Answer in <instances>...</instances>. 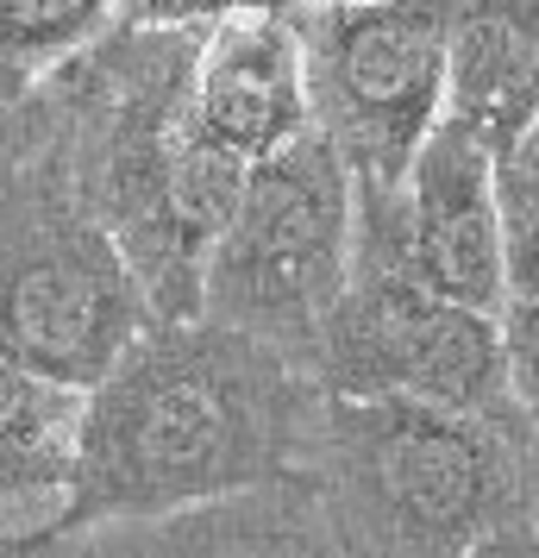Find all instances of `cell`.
<instances>
[{"mask_svg":"<svg viewBox=\"0 0 539 558\" xmlns=\"http://www.w3.org/2000/svg\"><path fill=\"white\" fill-rule=\"evenodd\" d=\"M320 389L295 357L207 320H163L82 396L57 533L163 521L289 483L314 458Z\"/></svg>","mask_w":539,"mask_h":558,"instance_id":"obj_1","label":"cell"},{"mask_svg":"<svg viewBox=\"0 0 539 558\" xmlns=\"http://www.w3.org/2000/svg\"><path fill=\"white\" fill-rule=\"evenodd\" d=\"M213 13L126 7L113 32L45 82L51 145L76 202L120 245L151 327L195 320L201 264L252 170H232L188 126V57Z\"/></svg>","mask_w":539,"mask_h":558,"instance_id":"obj_2","label":"cell"},{"mask_svg":"<svg viewBox=\"0 0 539 558\" xmlns=\"http://www.w3.org/2000/svg\"><path fill=\"white\" fill-rule=\"evenodd\" d=\"M534 433L408 402H320L314 471L345 558H464L483 533L534 521Z\"/></svg>","mask_w":539,"mask_h":558,"instance_id":"obj_3","label":"cell"},{"mask_svg":"<svg viewBox=\"0 0 539 558\" xmlns=\"http://www.w3.org/2000/svg\"><path fill=\"white\" fill-rule=\"evenodd\" d=\"M358 189L320 138L264 157L201 264L195 320L245 332L308 371L314 339L352 282Z\"/></svg>","mask_w":539,"mask_h":558,"instance_id":"obj_4","label":"cell"},{"mask_svg":"<svg viewBox=\"0 0 539 558\" xmlns=\"http://www.w3.org/2000/svg\"><path fill=\"white\" fill-rule=\"evenodd\" d=\"M145 327L138 277L45 145L0 189V352L88 396Z\"/></svg>","mask_w":539,"mask_h":558,"instance_id":"obj_5","label":"cell"},{"mask_svg":"<svg viewBox=\"0 0 539 558\" xmlns=\"http://www.w3.org/2000/svg\"><path fill=\"white\" fill-rule=\"evenodd\" d=\"M308 377L320 402H408L477 421L514 414L502 389L495 320L420 289L364 202L352 239V282L314 339Z\"/></svg>","mask_w":539,"mask_h":558,"instance_id":"obj_6","label":"cell"},{"mask_svg":"<svg viewBox=\"0 0 539 558\" xmlns=\"http://www.w3.org/2000/svg\"><path fill=\"white\" fill-rule=\"evenodd\" d=\"M445 20L452 7L295 13L314 138L345 163L358 195H395L445 120Z\"/></svg>","mask_w":539,"mask_h":558,"instance_id":"obj_7","label":"cell"},{"mask_svg":"<svg viewBox=\"0 0 539 558\" xmlns=\"http://www.w3.org/2000/svg\"><path fill=\"white\" fill-rule=\"evenodd\" d=\"M383 220L389 245L420 289L470 314L509 307V257H502V202H495V157L464 126L439 120L433 138L414 151L395 195H358Z\"/></svg>","mask_w":539,"mask_h":558,"instance_id":"obj_8","label":"cell"},{"mask_svg":"<svg viewBox=\"0 0 539 558\" xmlns=\"http://www.w3.org/2000/svg\"><path fill=\"white\" fill-rule=\"evenodd\" d=\"M188 126L232 170H257L264 157L308 138V76L302 32L283 7H232L213 13L188 57Z\"/></svg>","mask_w":539,"mask_h":558,"instance_id":"obj_9","label":"cell"},{"mask_svg":"<svg viewBox=\"0 0 539 558\" xmlns=\"http://www.w3.org/2000/svg\"><path fill=\"white\" fill-rule=\"evenodd\" d=\"M445 120L502 157L539 120V0H477L445 20Z\"/></svg>","mask_w":539,"mask_h":558,"instance_id":"obj_10","label":"cell"},{"mask_svg":"<svg viewBox=\"0 0 539 558\" xmlns=\"http://www.w3.org/2000/svg\"><path fill=\"white\" fill-rule=\"evenodd\" d=\"M82 396L0 352V533H57L76 477Z\"/></svg>","mask_w":539,"mask_h":558,"instance_id":"obj_11","label":"cell"},{"mask_svg":"<svg viewBox=\"0 0 539 558\" xmlns=\"http://www.w3.org/2000/svg\"><path fill=\"white\" fill-rule=\"evenodd\" d=\"M113 20L120 7L101 0H0V76L38 88L95 51Z\"/></svg>","mask_w":539,"mask_h":558,"instance_id":"obj_12","label":"cell"},{"mask_svg":"<svg viewBox=\"0 0 539 558\" xmlns=\"http://www.w3.org/2000/svg\"><path fill=\"white\" fill-rule=\"evenodd\" d=\"M502 332V389L514 421L539 439V302H509L495 314Z\"/></svg>","mask_w":539,"mask_h":558,"instance_id":"obj_13","label":"cell"},{"mask_svg":"<svg viewBox=\"0 0 539 558\" xmlns=\"http://www.w3.org/2000/svg\"><path fill=\"white\" fill-rule=\"evenodd\" d=\"M45 145H51V101H45V82L26 88V82L0 76V189L20 177Z\"/></svg>","mask_w":539,"mask_h":558,"instance_id":"obj_14","label":"cell"},{"mask_svg":"<svg viewBox=\"0 0 539 558\" xmlns=\"http://www.w3.org/2000/svg\"><path fill=\"white\" fill-rule=\"evenodd\" d=\"M502 202V257H509V302H539V202Z\"/></svg>","mask_w":539,"mask_h":558,"instance_id":"obj_15","label":"cell"},{"mask_svg":"<svg viewBox=\"0 0 539 558\" xmlns=\"http://www.w3.org/2000/svg\"><path fill=\"white\" fill-rule=\"evenodd\" d=\"M495 195H520V202H539V120L509 151L495 157Z\"/></svg>","mask_w":539,"mask_h":558,"instance_id":"obj_16","label":"cell"},{"mask_svg":"<svg viewBox=\"0 0 539 558\" xmlns=\"http://www.w3.org/2000/svg\"><path fill=\"white\" fill-rule=\"evenodd\" d=\"M464 558H539V521H509V527L483 533Z\"/></svg>","mask_w":539,"mask_h":558,"instance_id":"obj_17","label":"cell"},{"mask_svg":"<svg viewBox=\"0 0 539 558\" xmlns=\"http://www.w3.org/2000/svg\"><path fill=\"white\" fill-rule=\"evenodd\" d=\"M0 558H82L70 533H0Z\"/></svg>","mask_w":539,"mask_h":558,"instance_id":"obj_18","label":"cell"}]
</instances>
